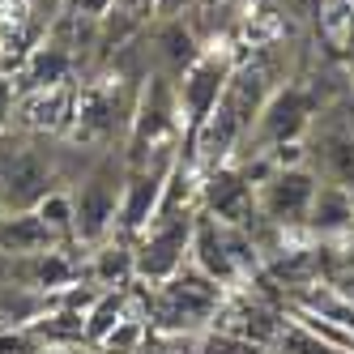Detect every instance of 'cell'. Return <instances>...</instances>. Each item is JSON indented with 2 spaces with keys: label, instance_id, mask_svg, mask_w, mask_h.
I'll list each match as a JSON object with an SVG mask.
<instances>
[{
  "label": "cell",
  "instance_id": "obj_1",
  "mask_svg": "<svg viewBox=\"0 0 354 354\" xmlns=\"http://www.w3.org/2000/svg\"><path fill=\"white\" fill-rule=\"evenodd\" d=\"M64 149L52 133L5 129L0 133V214H30L64 180Z\"/></svg>",
  "mask_w": 354,
  "mask_h": 354
},
{
  "label": "cell",
  "instance_id": "obj_2",
  "mask_svg": "<svg viewBox=\"0 0 354 354\" xmlns=\"http://www.w3.org/2000/svg\"><path fill=\"white\" fill-rule=\"evenodd\" d=\"M124 175H129V158L107 149L103 158H94L77 184H73V209H77V243H103L115 231L120 196H124Z\"/></svg>",
  "mask_w": 354,
  "mask_h": 354
},
{
  "label": "cell",
  "instance_id": "obj_3",
  "mask_svg": "<svg viewBox=\"0 0 354 354\" xmlns=\"http://www.w3.org/2000/svg\"><path fill=\"white\" fill-rule=\"evenodd\" d=\"M231 77H235V60L226 52H218V47H205V52L192 60V68L175 82V103H180V124H184L180 154L196 141V133L205 129V120L218 111Z\"/></svg>",
  "mask_w": 354,
  "mask_h": 354
},
{
  "label": "cell",
  "instance_id": "obj_4",
  "mask_svg": "<svg viewBox=\"0 0 354 354\" xmlns=\"http://www.w3.org/2000/svg\"><path fill=\"white\" fill-rule=\"evenodd\" d=\"M218 303H222V286L209 282L201 269H180L175 277H167V282L158 286L154 295V324L167 328V333H192V328H201L205 320L218 316Z\"/></svg>",
  "mask_w": 354,
  "mask_h": 354
},
{
  "label": "cell",
  "instance_id": "obj_5",
  "mask_svg": "<svg viewBox=\"0 0 354 354\" xmlns=\"http://www.w3.org/2000/svg\"><path fill=\"white\" fill-rule=\"evenodd\" d=\"M252 188H257V218L261 222L277 226V231H299V226H308L320 175L312 167H273Z\"/></svg>",
  "mask_w": 354,
  "mask_h": 354
},
{
  "label": "cell",
  "instance_id": "obj_6",
  "mask_svg": "<svg viewBox=\"0 0 354 354\" xmlns=\"http://www.w3.org/2000/svg\"><path fill=\"white\" fill-rule=\"evenodd\" d=\"M192 226H196V214L154 218L141 231V243H133V273L154 286L175 277L184 269V257L192 252Z\"/></svg>",
  "mask_w": 354,
  "mask_h": 354
},
{
  "label": "cell",
  "instance_id": "obj_7",
  "mask_svg": "<svg viewBox=\"0 0 354 354\" xmlns=\"http://www.w3.org/2000/svg\"><path fill=\"white\" fill-rule=\"evenodd\" d=\"M312 115H316V98L303 86L273 90L269 103L257 115V124H252L248 145L257 149V154H269V149H277V145H290V141H299L312 129Z\"/></svg>",
  "mask_w": 354,
  "mask_h": 354
},
{
  "label": "cell",
  "instance_id": "obj_8",
  "mask_svg": "<svg viewBox=\"0 0 354 354\" xmlns=\"http://www.w3.org/2000/svg\"><path fill=\"white\" fill-rule=\"evenodd\" d=\"M175 162H180V154H175V158H158V162H149V167H129L111 235L133 239V235H141L145 226L158 218V205H162V192H167V180H171Z\"/></svg>",
  "mask_w": 354,
  "mask_h": 354
},
{
  "label": "cell",
  "instance_id": "obj_9",
  "mask_svg": "<svg viewBox=\"0 0 354 354\" xmlns=\"http://www.w3.org/2000/svg\"><path fill=\"white\" fill-rule=\"evenodd\" d=\"M201 196H205V214H214L218 222L248 226L257 218V188H252V180L235 167H214Z\"/></svg>",
  "mask_w": 354,
  "mask_h": 354
},
{
  "label": "cell",
  "instance_id": "obj_10",
  "mask_svg": "<svg viewBox=\"0 0 354 354\" xmlns=\"http://www.w3.org/2000/svg\"><path fill=\"white\" fill-rule=\"evenodd\" d=\"M308 167L324 184L354 188V129H346V124L320 129L316 124V149H308Z\"/></svg>",
  "mask_w": 354,
  "mask_h": 354
},
{
  "label": "cell",
  "instance_id": "obj_11",
  "mask_svg": "<svg viewBox=\"0 0 354 354\" xmlns=\"http://www.w3.org/2000/svg\"><path fill=\"white\" fill-rule=\"evenodd\" d=\"M308 231L320 235V239L354 231V192L342 188V184H324L320 180L316 201H312V214H308Z\"/></svg>",
  "mask_w": 354,
  "mask_h": 354
},
{
  "label": "cell",
  "instance_id": "obj_12",
  "mask_svg": "<svg viewBox=\"0 0 354 354\" xmlns=\"http://www.w3.org/2000/svg\"><path fill=\"white\" fill-rule=\"evenodd\" d=\"M73 73V52L68 43L60 39H47L43 47H35L30 60H26V73H21V90H56L68 82Z\"/></svg>",
  "mask_w": 354,
  "mask_h": 354
},
{
  "label": "cell",
  "instance_id": "obj_13",
  "mask_svg": "<svg viewBox=\"0 0 354 354\" xmlns=\"http://www.w3.org/2000/svg\"><path fill=\"white\" fill-rule=\"evenodd\" d=\"M35 214L43 218V226H47V231H52L60 243H73V239H77V209H73V192H68V188L47 192V196L39 201Z\"/></svg>",
  "mask_w": 354,
  "mask_h": 354
},
{
  "label": "cell",
  "instance_id": "obj_14",
  "mask_svg": "<svg viewBox=\"0 0 354 354\" xmlns=\"http://www.w3.org/2000/svg\"><path fill=\"white\" fill-rule=\"evenodd\" d=\"M273 354H354V350L324 342V337H316L312 328H303V324H282V333H277V342H273Z\"/></svg>",
  "mask_w": 354,
  "mask_h": 354
},
{
  "label": "cell",
  "instance_id": "obj_15",
  "mask_svg": "<svg viewBox=\"0 0 354 354\" xmlns=\"http://www.w3.org/2000/svg\"><path fill=\"white\" fill-rule=\"evenodd\" d=\"M120 320H124V295L120 290H103L94 299V308L86 312V342H103Z\"/></svg>",
  "mask_w": 354,
  "mask_h": 354
},
{
  "label": "cell",
  "instance_id": "obj_16",
  "mask_svg": "<svg viewBox=\"0 0 354 354\" xmlns=\"http://www.w3.org/2000/svg\"><path fill=\"white\" fill-rule=\"evenodd\" d=\"M133 273V248L129 243H103L94 252V277L98 286H115L120 277Z\"/></svg>",
  "mask_w": 354,
  "mask_h": 354
},
{
  "label": "cell",
  "instance_id": "obj_17",
  "mask_svg": "<svg viewBox=\"0 0 354 354\" xmlns=\"http://www.w3.org/2000/svg\"><path fill=\"white\" fill-rule=\"evenodd\" d=\"M141 337H145L141 320H129V316H124L98 346H103V354H141Z\"/></svg>",
  "mask_w": 354,
  "mask_h": 354
},
{
  "label": "cell",
  "instance_id": "obj_18",
  "mask_svg": "<svg viewBox=\"0 0 354 354\" xmlns=\"http://www.w3.org/2000/svg\"><path fill=\"white\" fill-rule=\"evenodd\" d=\"M201 354H261V346H252L235 333H209L201 342Z\"/></svg>",
  "mask_w": 354,
  "mask_h": 354
},
{
  "label": "cell",
  "instance_id": "obj_19",
  "mask_svg": "<svg viewBox=\"0 0 354 354\" xmlns=\"http://www.w3.org/2000/svg\"><path fill=\"white\" fill-rule=\"evenodd\" d=\"M201 0H154V17L158 21H184L188 9H196Z\"/></svg>",
  "mask_w": 354,
  "mask_h": 354
},
{
  "label": "cell",
  "instance_id": "obj_20",
  "mask_svg": "<svg viewBox=\"0 0 354 354\" xmlns=\"http://www.w3.org/2000/svg\"><path fill=\"white\" fill-rule=\"evenodd\" d=\"M111 5H115V0H73L68 13H77V17H86V21H94V26H98V21L111 13Z\"/></svg>",
  "mask_w": 354,
  "mask_h": 354
},
{
  "label": "cell",
  "instance_id": "obj_21",
  "mask_svg": "<svg viewBox=\"0 0 354 354\" xmlns=\"http://www.w3.org/2000/svg\"><path fill=\"white\" fill-rule=\"evenodd\" d=\"M13 107H17V90L9 77H0V133L13 129Z\"/></svg>",
  "mask_w": 354,
  "mask_h": 354
},
{
  "label": "cell",
  "instance_id": "obj_22",
  "mask_svg": "<svg viewBox=\"0 0 354 354\" xmlns=\"http://www.w3.org/2000/svg\"><path fill=\"white\" fill-rule=\"evenodd\" d=\"M346 5H354V0H346Z\"/></svg>",
  "mask_w": 354,
  "mask_h": 354
}]
</instances>
